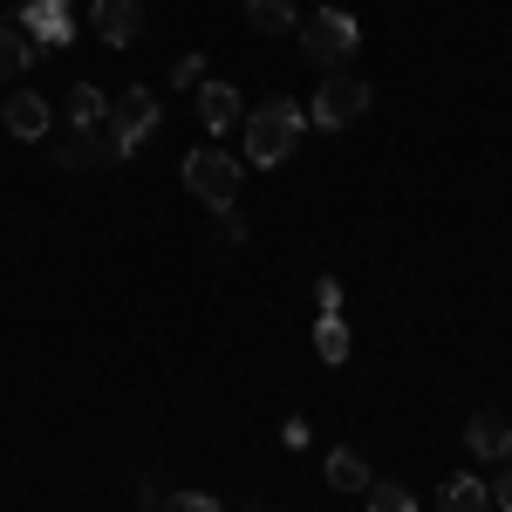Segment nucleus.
Listing matches in <instances>:
<instances>
[{
	"mask_svg": "<svg viewBox=\"0 0 512 512\" xmlns=\"http://www.w3.org/2000/svg\"><path fill=\"white\" fill-rule=\"evenodd\" d=\"M301 130H308V110H301V103H287V96L260 103L253 117L239 123V137H246V158L260 164V171H274V164L294 158V151H301Z\"/></svg>",
	"mask_w": 512,
	"mask_h": 512,
	"instance_id": "nucleus-1",
	"label": "nucleus"
},
{
	"mask_svg": "<svg viewBox=\"0 0 512 512\" xmlns=\"http://www.w3.org/2000/svg\"><path fill=\"white\" fill-rule=\"evenodd\" d=\"M355 48H362V28H355V14H342V7H321V14H308L301 21V55L315 62V69H342Z\"/></svg>",
	"mask_w": 512,
	"mask_h": 512,
	"instance_id": "nucleus-2",
	"label": "nucleus"
},
{
	"mask_svg": "<svg viewBox=\"0 0 512 512\" xmlns=\"http://www.w3.org/2000/svg\"><path fill=\"white\" fill-rule=\"evenodd\" d=\"M158 123H164V110H158V96L137 82V89H123V96H110V144H117V158H137L144 151V137H158Z\"/></svg>",
	"mask_w": 512,
	"mask_h": 512,
	"instance_id": "nucleus-3",
	"label": "nucleus"
},
{
	"mask_svg": "<svg viewBox=\"0 0 512 512\" xmlns=\"http://www.w3.org/2000/svg\"><path fill=\"white\" fill-rule=\"evenodd\" d=\"M239 178H246V164L233 158V151H219V144H205V151H192L185 158V192L198 198V205H233L239 198Z\"/></svg>",
	"mask_w": 512,
	"mask_h": 512,
	"instance_id": "nucleus-4",
	"label": "nucleus"
},
{
	"mask_svg": "<svg viewBox=\"0 0 512 512\" xmlns=\"http://www.w3.org/2000/svg\"><path fill=\"white\" fill-rule=\"evenodd\" d=\"M369 117V82L349 76V69H335V76L315 89V103H308V123H321V130H349V123Z\"/></svg>",
	"mask_w": 512,
	"mask_h": 512,
	"instance_id": "nucleus-5",
	"label": "nucleus"
},
{
	"mask_svg": "<svg viewBox=\"0 0 512 512\" xmlns=\"http://www.w3.org/2000/svg\"><path fill=\"white\" fill-rule=\"evenodd\" d=\"M89 28L110 48H130V41L144 35V0H89Z\"/></svg>",
	"mask_w": 512,
	"mask_h": 512,
	"instance_id": "nucleus-6",
	"label": "nucleus"
},
{
	"mask_svg": "<svg viewBox=\"0 0 512 512\" xmlns=\"http://www.w3.org/2000/svg\"><path fill=\"white\" fill-rule=\"evenodd\" d=\"M0 123H7V137L41 144V137H48V123H55V103L35 96V89H14V96H7V110H0Z\"/></svg>",
	"mask_w": 512,
	"mask_h": 512,
	"instance_id": "nucleus-7",
	"label": "nucleus"
},
{
	"mask_svg": "<svg viewBox=\"0 0 512 512\" xmlns=\"http://www.w3.org/2000/svg\"><path fill=\"white\" fill-rule=\"evenodd\" d=\"M198 123L212 130V137H226V130H239L246 123V110H239V89L233 82H198Z\"/></svg>",
	"mask_w": 512,
	"mask_h": 512,
	"instance_id": "nucleus-8",
	"label": "nucleus"
},
{
	"mask_svg": "<svg viewBox=\"0 0 512 512\" xmlns=\"http://www.w3.org/2000/svg\"><path fill=\"white\" fill-rule=\"evenodd\" d=\"M21 28L35 35V48H69V35H76V14H69L62 0H28Z\"/></svg>",
	"mask_w": 512,
	"mask_h": 512,
	"instance_id": "nucleus-9",
	"label": "nucleus"
},
{
	"mask_svg": "<svg viewBox=\"0 0 512 512\" xmlns=\"http://www.w3.org/2000/svg\"><path fill=\"white\" fill-rule=\"evenodd\" d=\"M465 444H472L478 458H512V417H492V410H478L472 424H465Z\"/></svg>",
	"mask_w": 512,
	"mask_h": 512,
	"instance_id": "nucleus-10",
	"label": "nucleus"
},
{
	"mask_svg": "<svg viewBox=\"0 0 512 512\" xmlns=\"http://www.w3.org/2000/svg\"><path fill=\"white\" fill-rule=\"evenodd\" d=\"M55 158L69 164V171H89V164L117 158V144H110V130H69V137H62V151H55Z\"/></svg>",
	"mask_w": 512,
	"mask_h": 512,
	"instance_id": "nucleus-11",
	"label": "nucleus"
},
{
	"mask_svg": "<svg viewBox=\"0 0 512 512\" xmlns=\"http://www.w3.org/2000/svg\"><path fill=\"white\" fill-rule=\"evenodd\" d=\"M41 48L35 35L21 28V21H0V82H14V76H28V62H35Z\"/></svg>",
	"mask_w": 512,
	"mask_h": 512,
	"instance_id": "nucleus-12",
	"label": "nucleus"
},
{
	"mask_svg": "<svg viewBox=\"0 0 512 512\" xmlns=\"http://www.w3.org/2000/svg\"><path fill=\"white\" fill-rule=\"evenodd\" d=\"M69 123H76V130H103V123H110V96H103L96 82H76V89H69Z\"/></svg>",
	"mask_w": 512,
	"mask_h": 512,
	"instance_id": "nucleus-13",
	"label": "nucleus"
},
{
	"mask_svg": "<svg viewBox=\"0 0 512 512\" xmlns=\"http://www.w3.org/2000/svg\"><path fill=\"white\" fill-rule=\"evenodd\" d=\"M437 512H492V485L485 478H451L437 492Z\"/></svg>",
	"mask_w": 512,
	"mask_h": 512,
	"instance_id": "nucleus-14",
	"label": "nucleus"
},
{
	"mask_svg": "<svg viewBox=\"0 0 512 512\" xmlns=\"http://www.w3.org/2000/svg\"><path fill=\"white\" fill-rule=\"evenodd\" d=\"M328 485L335 492H369V465H362V451H328Z\"/></svg>",
	"mask_w": 512,
	"mask_h": 512,
	"instance_id": "nucleus-15",
	"label": "nucleus"
},
{
	"mask_svg": "<svg viewBox=\"0 0 512 512\" xmlns=\"http://www.w3.org/2000/svg\"><path fill=\"white\" fill-rule=\"evenodd\" d=\"M246 28L253 35H287L294 28V0H246Z\"/></svg>",
	"mask_w": 512,
	"mask_h": 512,
	"instance_id": "nucleus-16",
	"label": "nucleus"
},
{
	"mask_svg": "<svg viewBox=\"0 0 512 512\" xmlns=\"http://www.w3.org/2000/svg\"><path fill=\"white\" fill-rule=\"evenodd\" d=\"M315 355L328 362V369H342V362H349V328H342V315H321L315 321Z\"/></svg>",
	"mask_w": 512,
	"mask_h": 512,
	"instance_id": "nucleus-17",
	"label": "nucleus"
},
{
	"mask_svg": "<svg viewBox=\"0 0 512 512\" xmlns=\"http://www.w3.org/2000/svg\"><path fill=\"white\" fill-rule=\"evenodd\" d=\"M369 512H417V492L396 478H369Z\"/></svg>",
	"mask_w": 512,
	"mask_h": 512,
	"instance_id": "nucleus-18",
	"label": "nucleus"
},
{
	"mask_svg": "<svg viewBox=\"0 0 512 512\" xmlns=\"http://www.w3.org/2000/svg\"><path fill=\"white\" fill-rule=\"evenodd\" d=\"M158 512H219V499H205V492H171Z\"/></svg>",
	"mask_w": 512,
	"mask_h": 512,
	"instance_id": "nucleus-19",
	"label": "nucleus"
},
{
	"mask_svg": "<svg viewBox=\"0 0 512 512\" xmlns=\"http://www.w3.org/2000/svg\"><path fill=\"white\" fill-rule=\"evenodd\" d=\"M315 301H321V315H335V308H342V280L321 274V280H315Z\"/></svg>",
	"mask_w": 512,
	"mask_h": 512,
	"instance_id": "nucleus-20",
	"label": "nucleus"
},
{
	"mask_svg": "<svg viewBox=\"0 0 512 512\" xmlns=\"http://www.w3.org/2000/svg\"><path fill=\"white\" fill-rule=\"evenodd\" d=\"M492 506H499V512H512V458L499 465V478H492Z\"/></svg>",
	"mask_w": 512,
	"mask_h": 512,
	"instance_id": "nucleus-21",
	"label": "nucleus"
},
{
	"mask_svg": "<svg viewBox=\"0 0 512 512\" xmlns=\"http://www.w3.org/2000/svg\"><path fill=\"white\" fill-rule=\"evenodd\" d=\"M219 239H226V246H239V239H246V219H233V212H219Z\"/></svg>",
	"mask_w": 512,
	"mask_h": 512,
	"instance_id": "nucleus-22",
	"label": "nucleus"
}]
</instances>
